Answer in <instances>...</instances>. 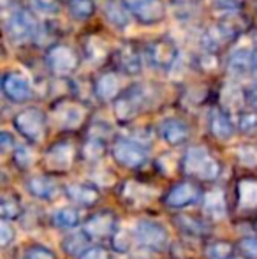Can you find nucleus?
Masks as SVG:
<instances>
[{
	"instance_id": "2f4dec72",
	"label": "nucleus",
	"mask_w": 257,
	"mask_h": 259,
	"mask_svg": "<svg viewBox=\"0 0 257 259\" xmlns=\"http://www.w3.org/2000/svg\"><path fill=\"white\" fill-rule=\"evenodd\" d=\"M23 211L21 201L14 194H4L0 199V217L9 221V219H18Z\"/></svg>"
},
{
	"instance_id": "cd10ccee",
	"label": "nucleus",
	"mask_w": 257,
	"mask_h": 259,
	"mask_svg": "<svg viewBox=\"0 0 257 259\" xmlns=\"http://www.w3.org/2000/svg\"><path fill=\"white\" fill-rule=\"evenodd\" d=\"M53 224L62 229H74L81 224V211L74 206H64L53 213Z\"/></svg>"
},
{
	"instance_id": "20e7f679",
	"label": "nucleus",
	"mask_w": 257,
	"mask_h": 259,
	"mask_svg": "<svg viewBox=\"0 0 257 259\" xmlns=\"http://www.w3.org/2000/svg\"><path fill=\"white\" fill-rule=\"evenodd\" d=\"M13 125L21 136L30 143H41L46 138V129H48V120L42 109L35 108H27L23 111H20L13 118Z\"/></svg>"
},
{
	"instance_id": "6ab92c4d",
	"label": "nucleus",
	"mask_w": 257,
	"mask_h": 259,
	"mask_svg": "<svg viewBox=\"0 0 257 259\" xmlns=\"http://www.w3.org/2000/svg\"><path fill=\"white\" fill-rule=\"evenodd\" d=\"M93 92L95 97L100 99L102 103L108 101H115L120 94V78L117 72H102L100 76H97L95 83H93Z\"/></svg>"
},
{
	"instance_id": "39448f33",
	"label": "nucleus",
	"mask_w": 257,
	"mask_h": 259,
	"mask_svg": "<svg viewBox=\"0 0 257 259\" xmlns=\"http://www.w3.org/2000/svg\"><path fill=\"white\" fill-rule=\"evenodd\" d=\"M111 155L115 162L120 164L127 169H139L146 164L148 150L141 141L132 140V138H117L111 145Z\"/></svg>"
},
{
	"instance_id": "09e8293b",
	"label": "nucleus",
	"mask_w": 257,
	"mask_h": 259,
	"mask_svg": "<svg viewBox=\"0 0 257 259\" xmlns=\"http://www.w3.org/2000/svg\"><path fill=\"white\" fill-rule=\"evenodd\" d=\"M227 259H240V257H233V256H231V257H227ZM245 259V257H243Z\"/></svg>"
},
{
	"instance_id": "9d476101",
	"label": "nucleus",
	"mask_w": 257,
	"mask_h": 259,
	"mask_svg": "<svg viewBox=\"0 0 257 259\" xmlns=\"http://www.w3.org/2000/svg\"><path fill=\"white\" fill-rule=\"evenodd\" d=\"M83 231L92 240H111L118 231V217L110 210L90 215L83 224Z\"/></svg>"
},
{
	"instance_id": "393cba45",
	"label": "nucleus",
	"mask_w": 257,
	"mask_h": 259,
	"mask_svg": "<svg viewBox=\"0 0 257 259\" xmlns=\"http://www.w3.org/2000/svg\"><path fill=\"white\" fill-rule=\"evenodd\" d=\"M120 196L125 203L132 205L134 208H139L148 205L153 194H151V191L146 185L136 184V182H125L120 189Z\"/></svg>"
},
{
	"instance_id": "49530a36",
	"label": "nucleus",
	"mask_w": 257,
	"mask_h": 259,
	"mask_svg": "<svg viewBox=\"0 0 257 259\" xmlns=\"http://www.w3.org/2000/svg\"><path fill=\"white\" fill-rule=\"evenodd\" d=\"M245 101H247V104L250 106L252 109L257 111V83L250 85L247 90H245Z\"/></svg>"
},
{
	"instance_id": "e433bc0d",
	"label": "nucleus",
	"mask_w": 257,
	"mask_h": 259,
	"mask_svg": "<svg viewBox=\"0 0 257 259\" xmlns=\"http://www.w3.org/2000/svg\"><path fill=\"white\" fill-rule=\"evenodd\" d=\"M238 160L243 166L255 167L257 166V145H241L236 152Z\"/></svg>"
},
{
	"instance_id": "f3484780",
	"label": "nucleus",
	"mask_w": 257,
	"mask_h": 259,
	"mask_svg": "<svg viewBox=\"0 0 257 259\" xmlns=\"http://www.w3.org/2000/svg\"><path fill=\"white\" fill-rule=\"evenodd\" d=\"M208 129L212 133V136L220 141H229L236 133V125L233 123L231 116L220 108H213L210 111Z\"/></svg>"
},
{
	"instance_id": "dca6fc26",
	"label": "nucleus",
	"mask_w": 257,
	"mask_h": 259,
	"mask_svg": "<svg viewBox=\"0 0 257 259\" xmlns=\"http://www.w3.org/2000/svg\"><path fill=\"white\" fill-rule=\"evenodd\" d=\"M159 134H161L162 141L168 143L169 147H180L189 141L190 127L189 123L180 118H166L159 125Z\"/></svg>"
},
{
	"instance_id": "de8ad7c7",
	"label": "nucleus",
	"mask_w": 257,
	"mask_h": 259,
	"mask_svg": "<svg viewBox=\"0 0 257 259\" xmlns=\"http://www.w3.org/2000/svg\"><path fill=\"white\" fill-rule=\"evenodd\" d=\"M252 72L257 74V48L252 52Z\"/></svg>"
},
{
	"instance_id": "1a4fd4ad",
	"label": "nucleus",
	"mask_w": 257,
	"mask_h": 259,
	"mask_svg": "<svg viewBox=\"0 0 257 259\" xmlns=\"http://www.w3.org/2000/svg\"><path fill=\"white\" fill-rule=\"evenodd\" d=\"M178 46L169 37H159L146 46V58L151 67L168 72L178 60Z\"/></svg>"
},
{
	"instance_id": "f8f14e48",
	"label": "nucleus",
	"mask_w": 257,
	"mask_h": 259,
	"mask_svg": "<svg viewBox=\"0 0 257 259\" xmlns=\"http://www.w3.org/2000/svg\"><path fill=\"white\" fill-rule=\"evenodd\" d=\"M124 4L143 25H157L166 18V4L162 0H124Z\"/></svg>"
},
{
	"instance_id": "a18cd8bd",
	"label": "nucleus",
	"mask_w": 257,
	"mask_h": 259,
	"mask_svg": "<svg viewBox=\"0 0 257 259\" xmlns=\"http://www.w3.org/2000/svg\"><path fill=\"white\" fill-rule=\"evenodd\" d=\"M0 150H2V154H7L9 150H14V138L11 136L9 133H6V131L0 134Z\"/></svg>"
},
{
	"instance_id": "a878e982",
	"label": "nucleus",
	"mask_w": 257,
	"mask_h": 259,
	"mask_svg": "<svg viewBox=\"0 0 257 259\" xmlns=\"http://www.w3.org/2000/svg\"><path fill=\"white\" fill-rule=\"evenodd\" d=\"M175 226L180 229V233L187 236H194V238H201V236L208 235V224L204 221L192 217V215H176Z\"/></svg>"
},
{
	"instance_id": "79ce46f5",
	"label": "nucleus",
	"mask_w": 257,
	"mask_h": 259,
	"mask_svg": "<svg viewBox=\"0 0 257 259\" xmlns=\"http://www.w3.org/2000/svg\"><path fill=\"white\" fill-rule=\"evenodd\" d=\"M14 238H16V233H14V229L11 228L6 222V219H4V221L0 222V245L6 249V247H9L11 243L14 242Z\"/></svg>"
},
{
	"instance_id": "c756f323",
	"label": "nucleus",
	"mask_w": 257,
	"mask_h": 259,
	"mask_svg": "<svg viewBox=\"0 0 257 259\" xmlns=\"http://www.w3.org/2000/svg\"><path fill=\"white\" fill-rule=\"evenodd\" d=\"M108 147H106V140H104L100 134H90L88 140L83 145V157L86 160H99L100 157L106 154Z\"/></svg>"
},
{
	"instance_id": "0eeeda50",
	"label": "nucleus",
	"mask_w": 257,
	"mask_h": 259,
	"mask_svg": "<svg viewBox=\"0 0 257 259\" xmlns=\"http://www.w3.org/2000/svg\"><path fill=\"white\" fill-rule=\"evenodd\" d=\"M79 55L74 48L67 45H53L46 53V65L57 76V78H65L72 72L78 71L79 67Z\"/></svg>"
},
{
	"instance_id": "4c0bfd02",
	"label": "nucleus",
	"mask_w": 257,
	"mask_h": 259,
	"mask_svg": "<svg viewBox=\"0 0 257 259\" xmlns=\"http://www.w3.org/2000/svg\"><path fill=\"white\" fill-rule=\"evenodd\" d=\"M238 250L245 259H257V236H245L238 242Z\"/></svg>"
},
{
	"instance_id": "c85d7f7f",
	"label": "nucleus",
	"mask_w": 257,
	"mask_h": 259,
	"mask_svg": "<svg viewBox=\"0 0 257 259\" xmlns=\"http://www.w3.org/2000/svg\"><path fill=\"white\" fill-rule=\"evenodd\" d=\"M90 240H92V238H90L85 231H83V233H72V235H67L62 240V249L65 250V254H67V256L79 257L86 249H88Z\"/></svg>"
},
{
	"instance_id": "ea45409f",
	"label": "nucleus",
	"mask_w": 257,
	"mask_h": 259,
	"mask_svg": "<svg viewBox=\"0 0 257 259\" xmlns=\"http://www.w3.org/2000/svg\"><path fill=\"white\" fill-rule=\"evenodd\" d=\"M212 6L219 13H236L241 9V0H212Z\"/></svg>"
},
{
	"instance_id": "f03ea898",
	"label": "nucleus",
	"mask_w": 257,
	"mask_h": 259,
	"mask_svg": "<svg viewBox=\"0 0 257 259\" xmlns=\"http://www.w3.org/2000/svg\"><path fill=\"white\" fill-rule=\"evenodd\" d=\"M151 103V94L144 85H132L122 90L113 101V111L118 122L129 123L141 115Z\"/></svg>"
},
{
	"instance_id": "b1692460",
	"label": "nucleus",
	"mask_w": 257,
	"mask_h": 259,
	"mask_svg": "<svg viewBox=\"0 0 257 259\" xmlns=\"http://www.w3.org/2000/svg\"><path fill=\"white\" fill-rule=\"evenodd\" d=\"M202 210H204V215L210 221H220L222 217H226L227 203L224 192L220 189L206 192L204 198H202Z\"/></svg>"
},
{
	"instance_id": "412c9836",
	"label": "nucleus",
	"mask_w": 257,
	"mask_h": 259,
	"mask_svg": "<svg viewBox=\"0 0 257 259\" xmlns=\"http://www.w3.org/2000/svg\"><path fill=\"white\" fill-rule=\"evenodd\" d=\"M236 203H238V210L241 211L257 210V178H241L238 182Z\"/></svg>"
},
{
	"instance_id": "473e14b6",
	"label": "nucleus",
	"mask_w": 257,
	"mask_h": 259,
	"mask_svg": "<svg viewBox=\"0 0 257 259\" xmlns=\"http://www.w3.org/2000/svg\"><path fill=\"white\" fill-rule=\"evenodd\" d=\"M233 245L229 242H224V240H213L206 245L204 254L206 259H227L233 256Z\"/></svg>"
},
{
	"instance_id": "6e6552de",
	"label": "nucleus",
	"mask_w": 257,
	"mask_h": 259,
	"mask_svg": "<svg viewBox=\"0 0 257 259\" xmlns=\"http://www.w3.org/2000/svg\"><path fill=\"white\" fill-rule=\"evenodd\" d=\"M241 32H243L241 23H238L236 18L229 16L226 20L215 23L213 27H210L202 35V42H204V46L210 52H219L224 45L233 42Z\"/></svg>"
},
{
	"instance_id": "c03bdc74",
	"label": "nucleus",
	"mask_w": 257,
	"mask_h": 259,
	"mask_svg": "<svg viewBox=\"0 0 257 259\" xmlns=\"http://www.w3.org/2000/svg\"><path fill=\"white\" fill-rule=\"evenodd\" d=\"M111 243H113V249L118 250V252H125V250H129V238L124 235V233H118L111 238Z\"/></svg>"
},
{
	"instance_id": "4be33fe9",
	"label": "nucleus",
	"mask_w": 257,
	"mask_h": 259,
	"mask_svg": "<svg viewBox=\"0 0 257 259\" xmlns=\"http://www.w3.org/2000/svg\"><path fill=\"white\" fill-rule=\"evenodd\" d=\"M27 191L42 201H53L59 196V185L49 177H32L27 180Z\"/></svg>"
},
{
	"instance_id": "37998d69",
	"label": "nucleus",
	"mask_w": 257,
	"mask_h": 259,
	"mask_svg": "<svg viewBox=\"0 0 257 259\" xmlns=\"http://www.w3.org/2000/svg\"><path fill=\"white\" fill-rule=\"evenodd\" d=\"M79 259H113L110 250L104 247H88L85 252L79 256Z\"/></svg>"
},
{
	"instance_id": "ddd939ff",
	"label": "nucleus",
	"mask_w": 257,
	"mask_h": 259,
	"mask_svg": "<svg viewBox=\"0 0 257 259\" xmlns=\"http://www.w3.org/2000/svg\"><path fill=\"white\" fill-rule=\"evenodd\" d=\"M86 109L72 101H60L53 108V120L64 131H76L83 125Z\"/></svg>"
},
{
	"instance_id": "f257e3e1",
	"label": "nucleus",
	"mask_w": 257,
	"mask_h": 259,
	"mask_svg": "<svg viewBox=\"0 0 257 259\" xmlns=\"http://www.w3.org/2000/svg\"><path fill=\"white\" fill-rule=\"evenodd\" d=\"M182 171L189 178L199 182H213L220 177L222 166L204 147H190L183 154Z\"/></svg>"
},
{
	"instance_id": "9b49d317",
	"label": "nucleus",
	"mask_w": 257,
	"mask_h": 259,
	"mask_svg": "<svg viewBox=\"0 0 257 259\" xmlns=\"http://www.w3.org/2000/svg\"><path fill=\"white\" fill-rule=\"evenodd\" d=\"M201 199V189L195 182L185 180V182H178L175 184L164 196V205L168 208H173V210H182V208H187L190 205H195V203Z\"/></svg>"
},
{
	"instance_id": "f704fd0d",
	"label": "nucleus",
	"mask_w": 257,
	"mask_h": 259,
	"mask_svg": "<svg viewBox=\"0 0 257 259\" xmlns=\"http://www.w3.org/2000/svg\"><path fill=\"white\" fill-rule=\"evenodd\" d=\"M86 55H88L90 60L93 62H102L108 57V48L100 39L97 37H90L86 41Z\"/></svg>"
},
{
	"instance_id": "58836bf2",
	"label": "nucleus",
	"mask_w": 257,
	"mask_h": 259,
	"mask_svg": "<svg viewBox=\"0 0 257 259\" xmlns=\"http://www.w3.org/2000/svg\"><path fill=\"white\" fill-rule=\"evenodd\" d=\"M32 7L39 14H57L62 9V0H32Z\"/></svg>"
},
{
	"instance_id": "7ed1b4c3",
	"label": "nucleus",
	"mask_w": 257,
	"mask_h": 259,
	"mask_svg": "<svg viewBox=\"0 0 257 259\" xmlns=\"http://www.w3.org/2000/svg\"><path fill=\"white\" fill-rule=\"evenodd\" d=\"M39 34V23L27 9H16L6 21V35L14 46L34 41Z\"/></svg>"
},
{
	"instance_id": "4468645a",
	"label": "nucleus",
	"mask_w": 257,
	"mask_h": 259,
	"mask_svg": "<svg viewBox=\"0 0 257 259\" xmlns=\"http://www.w3.org/2000/svg\"><path fill=\"white\" fill-rule=\"evenodd\" d=\"M2 92L11 103H27L32 97V85L21 72L9 71L2 76Z\"/></svg>"
},
{
	"instance_id": "bb28decb",
	"label": "nucleus",
	"mask_w": 257,
	"mask_h": 259,
	"mask_svg": "<svg viewBox=\"0 0 257 259\" xmlns=\"http://www.w3.org/2000/svg\"><path fill=\"white\" fill-rule=\"evenodd\" d=\"M227 71L234 76H243L252 71V52L248 50H236L227 58Z\"/></svg>"
},
{
	"instance_id": "72a5a7b5",
	"label": "nucleus",
	"mask_w": 257,
	"mask_h": 259,
	"mask_svg": "<svg viewBox=\"0 0 257 259\" xmlns=\"http://www.w3.org/2000/svg\"><path fill=\"white\" fill-rule=\"evenodd\" d=\"M13 162L16 164L20 169H28V167H32V164L35 162L34 150H32L30 147H27V145H20V147H16V150H14V154H13Z\"/></svg>"
},
{
	"instance_id": "2eb2a0df",
	"label": "nucleus",
	"mask_w": 257,
	"mask_h": 259,
	"mask_svg": "<svg viewBox=\"0 0 257 259\" xmlns=\"http://www.w3.org/2000/svg\"><path fill=\"white\" fill-rule=\"evenodd\" d=\"M74 162V147L69 141H59L52 145L44 154V166L52 173H65Z\"/></svg>"
},
{
	"instance_id": "5701e85b",
	"label": "nucleus",
	"mask_w": 257,
	"mask_h": 259,
	"mask_svg": "<svg viewBox=\"0 0 257 259\" xmlns=\"http://www.w3.org/2000/svg\"><path fill=\"white\" fill-rule=\"evenodd\" d=\"M65 196L79 206H93L99 201V191L90 184H69L65 185Z\"/></svg>"
},
{
	"instance_id": "423d86ee",
	"label": "nucleus",
	"mask_w": 257,
	"mask_h": 259,
	"mask_svg": "<svg viewBox=\"0 0 257 259\" xmlns=\"http://www.w3.org/2000/svg\"><path fill=\"white\" fill-rule=\"evenodd\" d=\"M132 236L141 247L150 250H164L169 245V233L159 221H137L132 228Z\"/></svg>"
},
{
	"instance_id": "a19ab883",
	"label": "nucleus",
	"mask_w": 257,
	"mask_h": 259,
	"mask_svg": "<svg viewBox=\"0 0 257 259\" xmlns=\"http://www.w3.org/2000/svg\"><path fill=\"white\" fill-rule=\"evenodd\" d=\"M25 259H57V256L53 250L46 249V247L34 245V247H30V249H27Z\"/></svg>"
},
{
	"instance_id": "c9c22d12",
	"label": "nucleus",
	"mask_w": 257,
	"mask_h": 259,
	"mask_svg": "<svg viewBox=\"0 0 257 259\" xmlns=\"http://www.w3.org/2000/svg\"><path fill=\"white\" fill-rule=\"evenodd\" d=\"M238 129L243 134H255L257 133V111H243L238 116Z\"/></svg>"
},
{
	"instance_id": "7c9ffc66",
	"label": "nucleus",
	"mask_w": 257,
	"mask_h": 259,
	"mask_svg": "<svg viewBox=\"0 0 257 259\" xmlns=\"http://www.w3.org/2000/svg\"><path fill=\"white\" fill-rule=\"evenodd\" d=\"M93 0H69V14L76 21H86L95 14Z\"/></svg>"
},
{
	"instance_id": "aec40b11",
	"label": "nucleus",
	"mask_w": 257,
	"mask_h": 259,
	"mask_svg": "<svg viewBox=\"0 0 257 259\" xmlns=\"http://www.w3.org/2000/svg\"><path fill=\"white\" fill-rule=\"evenodd\" d=\"M102 14L106 21L117 30H125L130 25V11L125 7L124 2H117V0H106L102 4Z\"/></svg>"
},
{
	"instance_id": "8fccbe9b",
	"label": "nucleus",
	"mask_w": 257,
	"mask_h": 259,
	"mask_svg": "<svg viewBox=\"0 0 257 259\" xmlns=\"http://www.w3.org/2000/svg\"><path fill=\"white\" fill-rule=\"evenodd\" d=\"M255 229H257V221H255Z\"/></svg>"
},
{
	"instance_id": "a211bd4d",
	"label": "nucleus",
	"mask_w": 257,
	"mask_h": 259,
	"mask_svg": "<svg viewBox=\"0 0 257 259\" xmlns=\"http://www.w3.org/2000/svg\"><path fill=\"white\" fill-rule=\"evenodd\" d=\"M117 64L122 72L129 76H137L143 69V58L141 52L132 45V42H124L117 50Z\"/></svg>"
}]
</instances>
